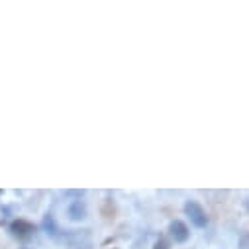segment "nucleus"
<instances>
[{"label":"nucleus","mask_w":249,"mask_h":249,"mask_svg":"<svg viewBox=\"0 0 249 249\" xmlns=\"http://www.w3.org/2000/svg\"><path fill=\"white\" fill-rule=\"evenodd\" d=\"M184 214L189 216V220H191V224L195 228H200L202 230V228L208 226V214L202 208V204L196 202V200H186L184 202Z\"/></svg>","instance_id":"f257e3e1"},{"label":"nucleus","mask_w":249,"mask_h":249,"mask_svg":"<svg viewBox=\"0 0 249 249\" xmlns=\"http://www.w3.org/2000/svg\"><path fill=\"white\" fill-rule=\"evenodd\" d=\"M36 230H37V226H36L34 222L26 220V218H16L14 222H10V231H12V235H16V237H20V239H26V237L34 235Z\"/></svg>","instance_id":"f03ea898"},{"label":"nucleus","mask_w":249,"mask_h":249,"mask_svg":"<svg viewBox=\"0 0 249 249\" xmlns=\"http://www.w3.org/2000/svg\"><path fill=\"white\" fill-rule=\"evenodd\" d=\"M169 235H171V239L175 243H186L189 237H191V230L182 220H173L169 224Z\"/></svg>","instance_id":"7ed1b4c3"},{"label":"nucleus","mask_w":249,"mask_h":249,"mask_svg":"<svg viewBox=\"0 0 249 249\" xmlns=\"http://www.w3.org/2000/svg\"><path fill=\"white\" fill-rule=\"evenodd\" d=\"M67 214H69V218H71L73 222L83 220V218L87 216V206H85V202H83V200H73L71 206H69V210H67Z\"/></svg>","instance_id":"20e7f679"},{"label":"nucleus","mask_w":249,"mask_h":249,"mask_svg":"<svg viewBox=\"0 0 249 249\" xmlns=\"http://www.w3.org/2000/svg\"><path fill=\"white\" fill-rule=\"evenodd\" d=\"M100 214L104 216V220H114L116 218V204H114V198H106L102 208H100Z\"/></svg>","instance_id":"39448f33"},{"label":"nucleus","mask_w":249,"mask_h":249,"mask_svg":"<svg viewBox=\"0 0 249 249\" xmlns=\"http://www.w3.org/2000/svg\"><path fill=\"white\" fill-rule=\"evenodd\" d=\"M43 230H45L47 233H51V235L57 233V224H55V220H53L51 214H47V216L43 218Z\"/></svg>","instance_id":"423d86ee"},{"label":"nucleus","mask_w":249,"mask_h":249,"mask_svg":"<svg viewBox=\"0 0 249 249\" xmlns=\"http://www.w3.org/2000/svg\"><path fill=\"white\" fill-rule=\"evenodd\" d=\"M153 249H169V241H167V239H163V237H159V239L155 241Z\"/></svg>","instance_id":"0eeeda50"},{"label":"nucleus","mask_w":249,"mask_h":249,"mask_svg":"<svg viewBox=\"0 0 249 249\" xmlns=\"http://www.w3.org/2000/svg\"><path fill=\"white\" fill-rule=\"evenodd\" d=\"M0 196H2V191H0Z\"/></svg>","instance_id":"6e6552de"},{"label":"nucleus","mask_w":249,"mask_h":249,"mask_svg":"<svg viewBox=\"0 0 249 249\" xmlns=\"http://www.w3.org/2000/svg\"><path fill=\"white\" fill-rule=\"evenodd\" d=\"M22 249H26V247H22Z\"/></svg>","instance_id":"1a4fd4ad"},{"label":"nucleus","mask_w":249,"mask_h":249,"mask_svg":"<svg viewBox=\"0 0 249 249\" xmlns=\"http://www.w3.org/2000/svg\"><path fill=\"white\" fill-rule=\"evenodd\" d=\"M114 249H116V247H114Z\"/></svg>","instance_id":"9d476101"}]
</instances>
